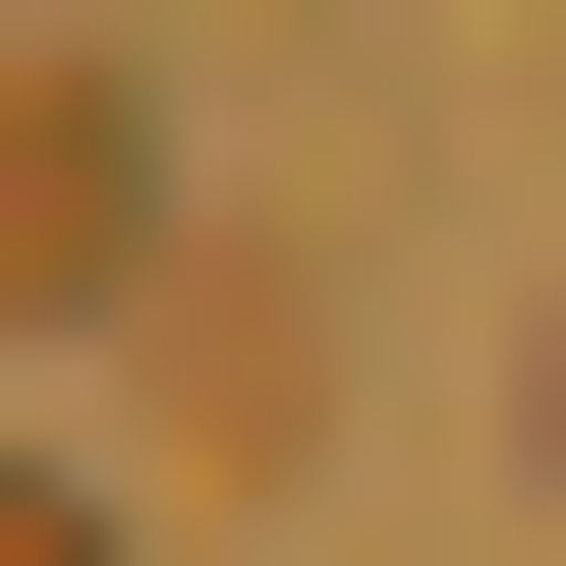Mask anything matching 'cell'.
I'll return each mask as SVG.
<instances>
[{
    "label": "cell",
    "mask_w": 566,
    "mask_h": 566,
    "mask_svg": "<svg viewBox=\"0 0 566 566\" xmlns=\"http://www.w3.org/2000/svg\"><path fill=\"white\" fill-rule=\"evenodd\" d=\"M510 397H566V340H510Z\"/></svg>",
    "instance_id": "7a4b0ae2"
},
{
    "label": "cell",
    "mask_w": 566,
    "mask_h": 566,
    "mask_svg": "<svg viewBox=\"0 0 566 566\" xmlns=\"http://www.w3.org/2000/svg\"><path fill=\"white\" fill-rule=\"evenodd\" d=\"M0 566H114V453H0Z\"/></svg>",
    "instance_id": "6da1fadb"
}]
</instances>
